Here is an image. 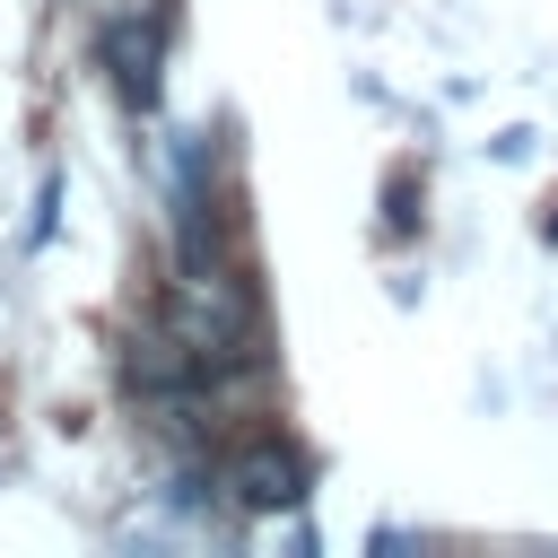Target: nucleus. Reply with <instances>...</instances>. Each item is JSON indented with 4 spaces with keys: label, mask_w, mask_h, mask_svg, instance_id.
Instances as JSON below:
<instances>
[{
    "label": "nucleus",
    "mask_w": 558,
    "mask_h": 558,
    "mask_svg": "<svg viewBox=\"0 0 558 558\" xmlns=\"http://www.w3.org/2000/svg\"><path fill=\"white\" fill-rule=\"evenodd\" d=\"M227 497H235L244 514H288V506L305 497V462H296L288 445H244V453L227 462Z\"/></svg>",
    "instance_id": "f257e3e1"
}]
</instances>
